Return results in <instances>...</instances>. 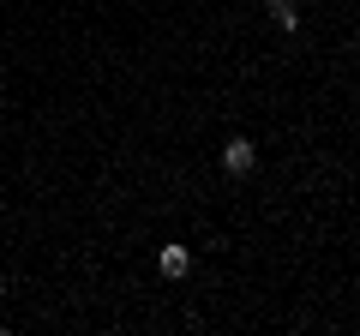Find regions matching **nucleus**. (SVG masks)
Here are the masks:
<instances>
[{"mask_svg":"<svg viewBox=\"0 0 360 336\" xmlns=\"http://www.w3.org/2000/svg\"><path fill=\"white\" fill-rule=\"evenodd\" d=\"M222 168H229V174H252V168H258L252 138H229V144H222Z\"/></svg>","mask_w":360,"mask_h":336,"instance_id":"f257e3e1","label":"nucleus"},{"mask_svg":"<svg viewBox=\"0 0 360 336\" xmlns=\"http://www.w3.org/2000/svg\"><path fill=\"white\" fill-rule=\"evenodd\" d=\"M156 271H162L168 283H180V276L193 271V252H186V246H162V252H156Z\"/></svg>","mask_w":360,"mask_h":336,"instance_id":"f03ea898","label":"nucleus"},{"mask_svg":"<svg viewBox=\"0 0 360 336\" xmlns=\"http://www.w3.org/2000/svg\"><path fill=\"white\" fill-rule=\"evenodd\" d=\"M270 18H276V25H283V30H300V13H295V6H276V13H270Z\"/></svg>","mask_w":360,"mask_h":336,"instance_id":"7ed1b4c3","label":"nucleus"},{"mask_svg":"<svg viewBox=\"0 0 360 336\" xmlns=\"http://www.w3.org/2000/svg\"><path fill=\"white\" fill-rule=\"evenodd\" d=\"M264 6H270V13H276V6H295V0H264Z\"/></svg>","mask_w":360,"mask_h":336,"instance_id":"20e7f679","label":"nucleus"}]
</instances>
